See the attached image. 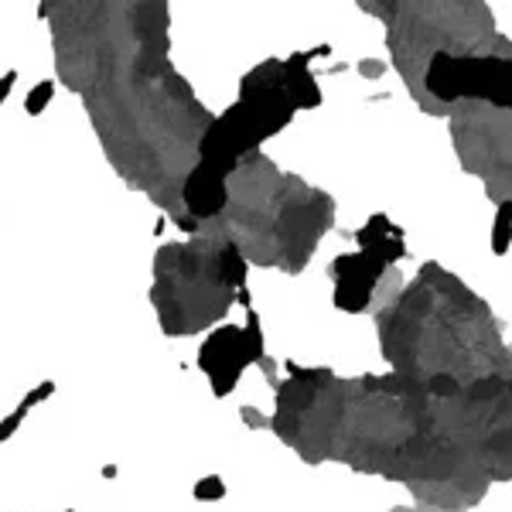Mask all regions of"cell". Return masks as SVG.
Here are the masks:
<instances>
[{
	"mask_svg": "<svg viewBox=\"0 0 512 512\" xmlns=\"http://www.w3.org/2000/svg\"><path fill=\"white\" fill-rule=\"evenodd\" d=\"M424 82L437 99H448V103L461 96H475L512 110V59L434 52Z\"/></svg>",
	"mask_w": 512,
	"mask_h": 512,
	"instance_id": "6da1fadb",
	"label": "cell"
},
{
	"mask_svg": "<svg viewBox=\"0 0 512 512\" xmlns=\"http://www.w3.org/2000/svg\"><path fill=\"white\" fill-rule=\"evenodd\" d=\"M222 202H226V185H222V171L209 168V164H202V168L195 171L192 181H188V205L198 212V216H209V212H219Z\"/></svg>",
	"mask_w": 512,
	"mask_h": 512,
	"instance_id": "3957f363",
	"label": "cell"
},
{
	"mask_svg": "<svg viewBox=\"0 0 512 512\" xmlns=\"http://www.w3.org/2000/svg\"><path fill=\"white\" fill-rule=\"evenodd\" d=\"M359 239H362V246H366V250L355 253V256H342V260L335 263V270H338V304H342L345 311H362V308H366L376 277L383 274L386 263H390L393 256L403 253L400 233H396L386 219H373V226L362 229Z\"/></svg>",
	"mask_w": 512,
	"mask_h": 512,
	"instance_id": "7a4b0ae2",
	"label": "cell"
}]
</instances>
